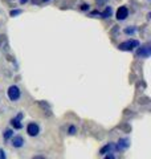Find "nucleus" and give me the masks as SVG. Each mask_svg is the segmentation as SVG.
Instances as JSON below:
<instances>
[{
  "label": "nucleus",
  "mask_w": 151,
  "mask_h": 159,
  "mask_svg": "<svg viewBox=\"0 0 151 159\" xmlns=\"http://www.w3.org/2000/svg\"><path fill=\"white\" fill-rule=\"evenodd\" d=\"M20 13H21V9H13V11H11V16H16Z\"/></svg>",
  "instance_id": "13"
},
{
  "label": "nucleus",
  "mask_w": 151,
  "mask_h": 159,
  "mask_svg": "<svg viewBox=\"0 0 151 159\" xmlns=\"http://www.w3.org/2000/svg\"><path fill=\"white\" fill-rule=\"evenodd\" d=\"M95 2H97V4H105L108 0H95Z\"/></svg>",
  "instance_id": "16"
},
{
  "label": "nucleus",
  "mask_w": 151,
  "mask_h": 159,
  "mask_svg": "<svg viewBox=\"0 0 151 159\" xmlns=\"http://www.w3.org/2000/svg\"><path fill=\"white\" fill-rule=\"evenodd\" d=\"M150 54H151V48H150V45H144V47H142L138 51V56L139 57H150Z\"/></svg>",
  "instance_id": "6"
},
{
  "label": "nucleus",
  "mask_w": 151,
  "mask_h": 159,
  "mask_svg": "<svg viewBox=\"0 0 151 159\" xmlns=\"http://www.w3.org/2000/svg\"><path fill=\"white\" fill-rule=\"evenodd\" d=\"M76 133V127L74 126H70L69 127V134H74Z\"/></svg>",
  "instance_id": "14"
},
{
  "label": "nucleus",
  "mask_w": 151,
  "mask_h": 159,
  "mask_svg": "<svg viewBox=\"0 0 151 159\" xmlns=\"http://www.w3.org/2000/svg\"><path fill=\"white\" fill-rule=\"evenodd\" d=\"M12 134H13L12 130H7L6 133H4V138H6V139H9V138L12 137Z\"/></svg>",
  "instance_id": "11"
},
{
  "label": "nucleus",
  "mask_w": 151,
  "mask_h": 159,
  "mask_svg": "<svg viewBox=\"0 0 151 159\" xmlns=\"http://www.w3.org/2000/svg\"><path fill=\"white\" fill-rule=\"evenodd\" d=\"M44 2H48V0H44Z\"/></svg>",
  "instance_id": "20"
},
{
  "label": "nucleus",
  "mask_w": 151,
  "mask_h": 159,
  "mask_svg": "<svg viewBox=\"0 0 151 159\" xmlns=\"http://www.w3.org/2000/svg\"><path fill=\"white\" fill-rule=\"evenodd\" d=\"M138 47H139L138 40H127V41H123L118 45L121 51H133L134 48H138Z\"/></svg>",
  "instance_id": "1"
},
{
  "label": "nucleus",
  "mask_w": 151,
  "mask_h": 159,
  "mask_svg": "<svg viewBox=\"0 0 151 159\" xmlns=\"http://www.w3.org/2000/svg\"><path fill=\"white\" fill-rule=\"evenodd\" d=\"M105 159H114L113 155H108V157H105Z\"/></svg>",
  "instance_id": "17"
},
{
  "label": "nucleus",
  "mask_w": 151,
  "mask_h": 159,
  "mask_svg": "<svg viewBox=\"0 0 151 159\" xmlns=\"http://www.w3.org/2000/svg\"><path fill=\"white\" fill-rule=\"evenodd\" d=\"M25 2H27V0H20V3H21V4H23V3H25Z\"/></svg>",
  "instance_id": "19"
},
{
  "label": "nucleus",
  "mask_w": 151,
  "mask_h": 159,
  "mask_svg": "<svg viewBox=\"0 0 151 159\" xmlns=\"http://www.w3.org/2000/svg\"><path fill=\"white\" fill-rule=\"evenodd\" d=\"M0 159H6V155H4V151L0 150Z\"/></svg>",
  "instance_id": "15"
},
{
  "label": "nucleus",
  "mask_w": 151,
  "mask_h": 159,
  "mask_svg": "<svg viewBox=\"0 0 151 159\" xmlns=\"http://www.w3.org/2000/svg\"><path fill=\"white\" fill-rule=\"evenodd\" d=\"M135 32V28H126L125 29V33H127V34H133Z\"/></svg>",
  "instance_id": "12"
},
{
  "label": "nucleus",
  "mask_w": 151,
  "mask_h": 159,
  "mask_svg": "<svg viewBox=\"0 0 151 159\" xmlns=\"http://www.w3.org/2000/svg\"><path fill=\"white\" fill-rule=\"evenodd\" d=\"M33 159H45V158L44 157H34Z\"/></svg>",
  "instance_id": "18"
},
{
  "label": "nucleus",
  "mask_w": 151,
  "mask_h": 159,
  "mask_svg": "<svg viewBox=\"0 0 151 159\" xmlns=\"http://www.w3.org/2000/svg\"><path fill=\"white\" fill-rule=\"evenodd\" d=\"M23 143H24V139L20 137V135L12 138V145H13L15 147H21V146H23Z\"/></svg>",
  "instance_id": "8"
},
{
  "label": "nucleus",
  "mask_w": 151,
  "mask_h": 159,
  "mask_svg": "<svg viewBox=\"0 0 151 159\" xmlns=\"http://www.w3.org/2000/svg\"><path fill=\"white\" fill-rule=\"evenodd\" d=\"M27 133H28L31 137H36L37 134L40 133L39 125H36V123H29V125L27 126Z\"/></svg>",
  "instance_id": "3"
},
{
  "label": "nucleus",
  "mask_w": 151,
  "mask_h": 159,
  "mask_svg": "<svg viewBox=\"0 0 151 159\" xmlns=\"http://www.w3.org/2000/svg\"><path fill=\"white\" fill-rule=\"evenodd\" d=\"M21 117H23V114H19V116H17L16 118H13L12 121H11L12 126H13L15 129H21V127H23V125L20 123V119H21Z\"/></svg>",
  "instance_id": "7"
},
{
  "label": "nucleus",
  "mask_w": 151,
  "mask_h": 159,
  "mask_svg": "<svg viewBox=\"0 0 151 159\" xmlns=\"http://www.w3.org/2000/svg\"><path fill=\"white\" fill-rule=\"evenodd\" d=\"M113 147V145H112V143H108V145L106 146H105V147H102V148H101V154H105V152H108L109 150H110V148H112Z\"/></svg>",
  "instance_id": "9"
},
{
  "label": "nucleus",
  "mask_w": 151,
  "mask_h": 159,
  "mask_svg": "<svg viewBox=\"0 0 151 159\" xmlns=\"http://www.w3.org/2000/svg\"><path fill=\"white\" fill-rule=\"evenodd\" d=\"M129 16V9L127 7H119L117 11V19L118 20H125Z\"/></svg>",
  "instance_id": "5"
},
{
  "label": "nucleus",
  "mask_w": 151,
  "mask_h": 159,
  "mask_svg": "<svg viewBox=\"0 0 151 159\" xmlns=\"http://www.w3.org/2000/svg\"><path fill=\"white\" fill-rule=\"evenodd\" d=\"M8 98L11 101H17L20 98V89L16 85H12L8 88Z\"/></svg>",
  "instance_id": "2"
},
{
  "label": "nucleus",
  "mask_w": 151,
  "mask_h": 159,
  "mask_svg": "<svg viewBox=\"0 0 151 159\" xmlns=\"http://www.w3.org/2000/svg\"><path fill=\"white\" fill-rule=\"evenodd\" d=\"M130 146V141L127 138H122V139H119L118 143H117V150L118 151H122V150H126Z\"/></svg>",
  "instance_id": "4"
},
{
  "label": "nucleus",
  "mask_w": 151,
  "mask_h": 159,
  "mask_svg": "<svg viewBox=\"0 0 151 159\" xmlns=\"http://www.w3.org/2000/svg\"><path fill=\"white\" fill-rule=\"evenodd\" d=\"M101 15H102V17H110V15H112V8H106Z\"/></svg>",
  "instance_id": "10"
}]
</instances>
